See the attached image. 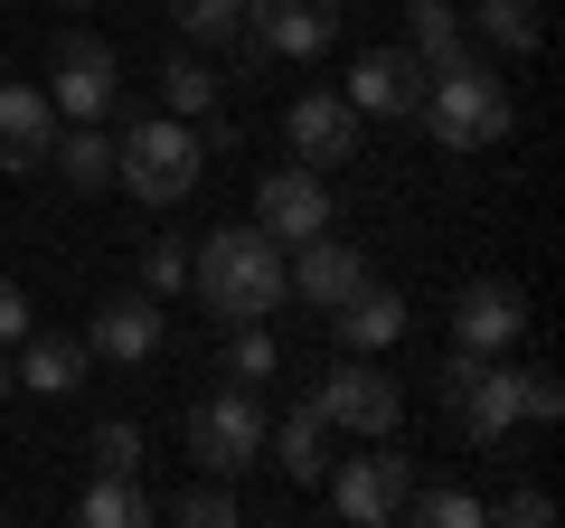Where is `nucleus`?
<instances>
[{
	"label": "nucleus",
	"mask_w": 565,
	"mask_h": 528,
	"mask_svg": "<svg viewBox=\"0 0 565 528\" xmlns=\"http://www.w3.org/2000/svg\"><path fill=\"white\" fill-rule=\"evenodd\" d=\"M255 226H264V236H282V245L321 236V226H330V180H321L311 161L264 170V180H255Z\"/></svg>",
	"instance_id": "nucleus-8"
},
{
	"label": "nucleus",
	"mask_w": 565,
	"mask_h": 528,
	"mask_svg": "<svg viewBox=\"0 0 565 528\" xmlns=\"http://www.w3.org/2000/svg\"><path fill=\"white\" fill-rule=\"evenodd\" d=\"M47 151H57V104H47V85H0V170L20 180Z\"/></svg>",
	"instance_id": "nucleus-14"
},
{
	"label": "nucleus",
	"mask_w": 565,
	"mask_h": 528,
	"mask_svg": "<svg viewBox=\"0 0 565 528\" xmlns=\"http://www.w3.org/2000/svg\"><path fill=\"white\" fill-rule=\"evenodd\" d=\"M274 368H282L274 330H264V321H236V340H226V378H236V387H264Z\"/></svg>",
	"instance_id": "nucleus-27"
},
{
	"label": "nucleus",
	"mask_w": 565,
	"mask_h": 528,
	"mask_svg": "<svg viewBox=\"0 0 565 528\" xmlns=\"http://www.w3.org/2000/svg\"><path fill=\"white\" fill-rule=\"evenodd\" d=\"M264 453H282V482H321L330 472V415L311 406H282V425H264Z\"/></svg>",
	"instance_id": "nucleus-17"
},
{
	"label": "nucleus",
	"mask_w": 565,
	"mask_h": 528,
	"mask_svg": "<svg viewBox=\"0 0 565 528\" xmlns=\"http://www.w3.org/2000/svg\"><path fill=\"white\" fill-rule=\"evenodd\" d=\"M207 170V142L189 133L180 114H132L122 123V142H114V180L132 189L141 208H180L189 189H199Z\"/></svg>",
	"instance_id": "nucleus-2"
},
{
	"label": "nucleus",
	"mask_w": 565,
	"mask_h": 528,
	"mask_svg": "<svg viewBox=\"0 0 565 528\" xmlns=\"http://www.w3.org/2000/svg\"><path fill=\"white\" fill-rule=\"evenodd\" d=\"M161 303H151V293H114V303L95 311V321H85V349H95V359H114V368H141L151 359V349H161Z\"/></svg>",
	"instance_id": "nucleus-15"
},
{
	"label": "nucleus",
	"mask_w": 565,
	"mask_h": 528,
	"mask_svg": "<svg viewBox=\"0 0 565 528\" xmlns=\"http://www.w3.org/2000/svg\"><path fill=\"white\" fill-rule=\"evenodd\" d=\"M490 519H509V528H546V519H556V500H546L537 482H519V490H509L500 509H490Z\"/></svg>",
	"instance_id": "nucleus-32"
},
{
	"label": "nucleus",
	"mask_w": 565,
	"mask_h": 528,
	"mask_svg": "<svg viewBox=\"0 0 565 528\" xmlns=\"http://www.w3.org/2000/svg\"><path fill=\"white\" fill-rule=\"evenodd\" d=\"M10 387H20V368H10V359H0V397H10Z\"/></svg>",
	"instance_id": "nucleus-34"
},
{
	"label": "nucleus",
	"mask_w": 565,
	"mask_h": 528,
	"mask_svg": "<svg viewBox=\"0 0 565 528\" xmlns=\"http://www.w3.org/2000/svg\"><path fill=\"white\" fill-rule=\"evenodd\" d=\"M189 284L207 293V311L226 321H264L282 303V245L264 226H207V245L189 255Z\"/></svg>",
	"instance_id": "nucleus-1"
},
{
	"label": "nucleus",
	"mask_w": 565,
	"mask_h": 528,
	"mask_svg": "<svg viewBox=\"0 0 565 528\" xmlns=\"http://www.w3.org/2000/svg\"><path fill=\"white\" fill-rule=\"evenodd\" d=\"M415 123H424L444 151H490V142H509V85L490 76L481 57H462V66H444V76L424 85Z\"/></svg>",
	"instance_id": "nucleus-3"
},
{
	"label": "nucleus",
	"mask_w": 565,
	"mask_h": 528,
	"mask_svg": "<svg viewBox=\"0 0 565 528\" xmlns=\"http://www.w3.org/2000/svg\"><path fill=\"white\" fill-rule=\"evenodd\" d=\"M405 47L424 57V76L462 66V57H471V39H462V10H452V0H405Z\"/></svg>",
	"instance_id": "nucleus-19"
},
{
	"label": "nucleus",
	"mask_w": 565,
	"mask_h": 528,
	"mask_svg": "<svg viewBox=\"0 0 565 528\" xmlns=\"http://www.w3.org/2000/svg\"><path fill=\"white\" fill-rule=\"evenodd\" d=\"M282 284L302 293L311 311H340L349 293L367 284V255H359L349 236H330V226H321V236H302V255H292V274H282Z\"/></svg>",
	"instance_id": "nucleus-13"
},
{
	"label": "nucleus",
	"mask_w": 565,
	"mask_h": 528,
	"mask_svg": "<svg viewBox=\"0 0 565 528\" xmlns=\"http://www.w3.org/2000/svg\"><path fill=\"white\" fill-rule=\"evenodd\" d=\"M471 29H481L490 47H509V57H527V47L546 39V20H537V0H471Z\"/></svg>",
	"instance_id": "nucleus-24"
},
{
	"label": "nucleus",
	"mask_w": 565,
	"mask_h": 528,
	"mask_svg": "<svg viewBox=\"0 0 565 528\" xmlns=\"http://www.w3.org/2000/svg\"><path fill=\"white\" fill-rule=\"evenodd\" d=\"M114 95H122V66H114V47L95 39V29H66L57 39V114H76V123H104L114 114Z\"/></svg>",
	"instance_id": "nucleus-9"
},
{
	"label": "nucleus",
	"mask_w": 565,
	"mask_h": 528,
	"mask_svg": "<svg viewBox=\"0 0 565 528\" xmlns=\"http://www.w3.org/2000/svg\"><path fill=\"white\" fill-rule=\"evenodd\" d=\"M161 95H170V114H180V123H199V114H217V66H207L199 47H180V57L161 66Z\"/></svg>",
	"instance_id": "nucleus-25"
},
{
	"label": "nucleus",
	"mask_w": 565,
	"mask_h": 528,
	"mask_svg": "<svg viewBox=\"0 0 565 528\" xmlns=\"http://www.w3.org/2000/svg\"><path fill=\"white\" fill-rule=\"evenodd\" d=\"M282 133H292V151H302L311 170H340V161H359V104H349L340 85L302 95L292 114H282Z\"/></svg>",
	"instance_id": "nucleus-12"
},
{
	"label": "nucleus",
	"mask_w": 565,
	"mask_h": 528,
	"mask_svg": "<svg viewBox=\"0 0 565 528\" xmlns=\"http://www.w3.org/2000/svg\"><path fill=\"white\" fill-rule=\"evenodd\" d=\"M519 330H527L519 284H462V293H452V340H462V349H509Z\"/></svg>",
	"instance_id": "nucleus-16"
},
{
	"label": "nucleus",
	"mask_w": 565,
	"mask_h": 528,
	"mask_svg": "<svg viewBox=\"0 0 565 528\" xmlns=\"http://www.w3.org/2000/svg\"><path fill=\"white\" fill-rule=\"evenodd\" d=\"M85 359H95V349L66 340V330H29V340H20V387H29V397H76Z\"/></svg>",
	"instance_id": "nucleus-18"
},
{
	"label": "nucleus",
	"mask_w": 565,
	"mask_h": 528,
	"mask_svg": "<svg viewBox=\"0 0 565 528\" xmlns=\"http://www.w3.org/2000/svg\"><path fill=\"white\" fill-rule=\"evenodd\" d=\"M29 330H39V321H29V293L10 284V274H0V349H10V340H29Z\"/></svg>",
	"instance_id": "nucleus-33"
},
{
	"label": "nucleus",
	"mask_w": 565,
	"mask_h": 528,
	"mask_svg": "<svg viewBox=\"0 0 565 528\" xmlns=\"http://www.w3.org/2000/svg\"><path fill=\"white\" fill-rule=\"evenodd\" d=\"M405 490H415V463H405V453H359V463H330V509H340L349 528L405 519Z\"/></svg>",
	"instance_id": "nucleus-7"
},
{
	"label": "nucleus",
	"mask_w": 565,
	"mask_h": 528,
	"mask_svg": "<svg viewBox=\"0 0 565 528\" xmlns=\"http://www.w3.org/2000/svg\"><path fill=\"white\" fill-rule=\"evenodd\" d=\"M76 519H85V528H132V519H151L141 472H95V490L76 500Z\"/></svg>",
	"instance_id": "nucleus-23"
},
{
	"label": "nucleus",
	"mask_w": 565,
	"mask_h": 528,
	"mask_svg": "<svg viewBox=\"0 0 565 528\" xmlns=\"http://www.w3.org/2000/svg\"><path fill=\"white\" fill-rule=\"evenodd\" d=\"M245 39L264 57H321L340 39V0H245Z\"/></svg>",
	"instance_id": "nucleus-10"
},
{
	"label": "nucleus",
	"mask_w": 565,
	"mask_h": 528,
	"mask_svg": "<svg viewBox=\"0 0 565 528\" xmlns=\"http://www.w3.org/2000/svg\"><path fill=\"white\" fill-rule=\"evenodd\" d=\"M405 519L415 528H481L490 500H471L462 482H434V490H405Z\"/></svg>",
	"instance_id": "nucleus-26"
},
{
	"label": "nucleus",
	"mask_w": 565,
	"mask_h": 528,
	"mask_svg": "<svg viewBox=\"0 0 565 528\" xmlns=\"http://www.w3.org/2000/svg\"><path fill=\"white\" fill-rule=\"evenodd\" d=\"M424 85H434V76H424L415 47H377V57L349 66V104H359V114H377V123H415Z\"/></svg>",
	"instance_id": "nucleus-11"
},
{
	"label": "nucleus",
	"mask_w": 565,
	"mask_h": 528,
	"mask_svg": "<svg viewBox=\"0 0 565 528\" xmlns=\"http://www.w3.org/2000/svg\"><path fill=\"white\" fill-rule=\"evenodd\" d=\"M170 29H180L189 47H236V57H264V47L245 39V0H170Z\"/></svg>",
	"instance_id": "nucleus-21"
},
{
	"label": "nucleus",
	"mask_w": 565,
	"mask_h": 528,
	"mask_svg": "<svg viewBox=\"0 0 565 528\" xmlns=\"http://www.w3.org/2000/svg\"><path fill=\"white\" fill-rule=\"evenodd\" d=\"M85 453H95V472H141V425L132 415H104V425L85 434Z\"/></svg>",
	"instance_id": "nucleus-29"
},
{
	"label": "nucleus",
	"mask_w": 565,
	"mask_h": 528,
	"mask_svg": "<svg viewBox=\"0 0 565 528\" xmlns=\"http://www.w3.org/2000/svg\"><path fill=\"white\" fill-rule=\"evenodd\" d=\"M264 397L255 387H217V397H199L189 406V463L199 472H217V482H236L245 463H264Z\"/></svg>",
	"instance_id": "nucleus-5"
},
{
	"label": "nucleus",
	"mask_w": 565,
	"mask_h": 528,
	"mask_svg": "<svg viewBox=\"0 0 565 528\" xmlns=\"http://www.w3.org/2000/svg\"><path fill=\"white\" fill-rule=\"evenodd\" d=\"M57 10H95V0H57Z\"/></svg>",
	"instance_id": "nucleus-35"
},
{
	"label": "nucleus",
	"mask_w": 565,
	"mask_h": 528,
	"mask_svg": "<svg viewBox=\"0 0 565 528\" xmlns=\"http://www.w3.org/2000/svg\"><path fill=\"white\" fill-rule=\"evenodd\" d=\"M434 397H444V415H452L462 444H509V425H519V368H509L500 349H462L452 340Z\"/></svg>",
	"instance_id": "nucleus-4"
},
{
	"label": "nucleus",
	"mask_w": 565,
	"mask_h": 528,
	"mask_svg": "<svg viewBox=\"0 0 565 528\" xmlns=\"http://www.w3.org/2000/svg\"><path fill=\"white\" fill-rule=\"evenodd\" d=\"M311 406H321L340 434H367V444H386V434L405 425V387L386 378V368H367L359 349H349V359L321 378V397H311Z\"/></svg>",
	"instance_id": "nucleus-6"
},
{
	"label": "nucleus",
	"mask_w": 565,
	"mask_h": 528,
	"mask_svg": "<svg viewBox=\"0 0 565 528\" xmlns=\"http://www.w3.org/2000/svg\"><path fill=\"white\" fill-rule=\"evenodd\" d=\"M565 415V378L556 368H519V425H556Z\"/></svg>",
	"instance_id": "nucleus-31"
},
{
	"label": "nucleus",
	"mask_w": 565,
	"mask_h": 528,
	"mask_svg": "<svg viewBox=\"0 0 565 528\" xmlns=\"http://www.w3.org/2000/svg\"><path fill=\"white\" fill-rule=\"evenodd\" d=\"M180 284H189V245H180V236H151V255H141V293L170 303Z\"/></svg>",
	"instance_id": "nucleus-30"
},
{
	"label": "nucleus",
	"mask_w": 565,
	"mask_h": 528,
	"mask_svg": "<svg viewBox=\"0 0 565 528\" xmlns=\"http://www.w3.org/2000/svg\"><path fill=\"white\" fill-rule=\"evenodd\" d=\"M330 330H340V349H386L405 330V293H386V284H359L340 311H330Z\"/></svg>",
	"instance_id": "nucleus-20"
},
{
	"label": "nucleus",
	"mask_w": 565,
	"mask_h": 528,
	"mask_svg": "<svg viewBox=\"0 0 565 528\" xmlns=\"http://www.w3.org/2000/svg\"><path fill=\"white\" fill-rule=\"evenodd\" d=\"M47 161H57V180H66V189H85V199H95V189H114V142H104L95 123L57 133V151H47Z\"/></svg>",
	"instance_id": "nucleus-22"
},
{
	"label": "nucleus",
	"mask_w": 565,
	"mask_h": 528,
	"mask_svg": "<svg viewBox=\"0 0 565 528\" xmlns=\"http://www.w3.org/2000/svg\"><path fill=\"white\" fill-rule=\"evenodd\" d=\"M170 519H189V528H236V490H226L217 472H199V482L170 500Z\"/></svg>",
	"instance_id": "nucleus-28"
}]
</instances>
